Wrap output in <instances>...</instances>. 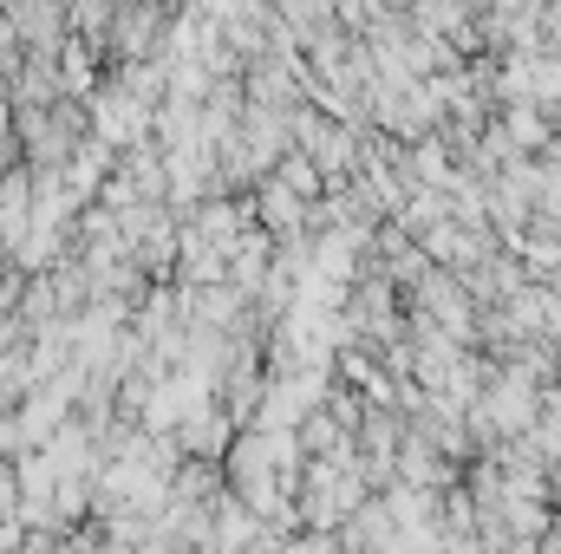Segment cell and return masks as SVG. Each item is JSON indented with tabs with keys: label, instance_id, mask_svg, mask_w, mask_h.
I'll return each instance as SVG.
<instances>
[{
	"label": "cell",
	"instance_id": "6da1fadb",
	"mask_svg": "<svg viewBox=\"0 0 561 554\" xmlns=\"http://www.w3.org/2000/svg\"><path fill=\"white\" fill-rule=\"evenodd\" d=\"M7 196H0V242H26V222H33V196H26V176H7L0 183Z\"/></svg>",
	"mask_w": 561,
	"mask_h": 554
}]
</instances>
